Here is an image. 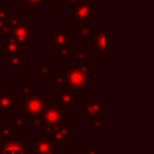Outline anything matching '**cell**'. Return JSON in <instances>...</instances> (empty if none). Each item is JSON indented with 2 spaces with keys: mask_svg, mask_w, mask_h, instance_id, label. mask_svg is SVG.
Returning <instances> with one entry per match:
<instances>
[{
  "mask_svg": "<svg viewBox=\"0 0 154 154\" xmlns=\"http://www.w3.org/2000/svg\"><path fill=\"white\" fill-rule=\"evenodd\" d=\"M92 68L93 62L87 61L85 64H75L72 68H62L61 73L64 76V87L70 88L73 91L81 92L87 91L93 85L92 80Z\"/></svg>",
  "mask_w": 154,
  "mask_h": 154,
  "instance_id": "cell-1",
  "label": "cell"
},
{
  "mask_svg": "<svg viewBox=\"0 0 154 154\" xmlns=\"http://www.w3.org/2000/svg\"><path fill=\"white\" fill-rule=\"evenodd\" d=\"M100 16V8L93 5L92 2H82L80 0L77 4L68 7V18L75 23H87L92 24L95 19Z\"/></svg>",
  "mask_w": 154,
  "mask_h": 154,
  "instance_id": "cell-2",
  "label": "cell"
},
{
  "mask_svg": "<svg viewBox=\"0 0 154 154\" xmlns=\"http://www.w3.org/2000/svg\"><path fill=\"white\" fill-rule=\"evenodd\" d=\"M24 96L20 92H10L0 95V116L12 118L15 111H23Z\"/></svg>",
  "mask_w": 154,
  "mask_h": 154,
  "instance_id": "cell-3",
  "label": "cell"
},
{
  "mask_svg": "<svg viewBox=\"0 0 154 154\" xmlns=\"http://www.w3.org/2000/svg\"><path fill=\"white\" fill-rule=\"evenodd\" d=\"M11 32L22 43L24 50H30V49H32V38L38 37V26L35 23H32L31 19L22 18L18 27Z\"/></svg>",
  "mask_w": 154,
  "mask_h": 154,
  "instance_id": "cell-4",
  "label": "cell"
},
{
  "mask_svg": "<svg viewBox=\"0 0 154 154\" xmlns=\"http://www.w3.org/2000/svg\"><path fill=\"white\" fill-rule=\"evenodd\" d=\"M85 99H82L81 93L66 87L56 88V104L65 108L66 111H73L77 106H82Z\"/></svg>",
  "mask_w": 154,
  "mask_h": 154,
  "instance_id": "cell-5",
  "label": "cell"
},
{
  "mask_svg": "<svg viewBox=\"0 0 154 154\" xmlns=\"http://www.w3.org/2000/svg\"><path fill=\"white\" fill-rule=\"evenodd\" d=\"M75 31L69 30L68 24H57L54 30L49 32V49L57 50L68 43H75Z\"/></svg>",
  "mask_w": 154,
  "mask_h": 154,
  "instance_id": "cell-6",
  "label": "cell"
},
{
  "mask_svg": "<svg viewBox=\"0 0 154 154\" xmlns=\"http://www.w3.org/2000/svg\"><path fill=\"white\" fill-rule=\"evenodd\" d=\"M49 103H48V99L45 97L41 93H31V95L26 96L24 99V116L26 118H34L39 116L45 112V109L48 108Z\"/></svg>",
  "mask_w": 154,
  "mask_h": 154,
  "instance_id": "cell-7",
  "label": "cell"
},
{
  "mask_svg": "<svg viewBox=\"0 0 154 154\" xmlns=\"http://www.w3.org/2000/svg\"><path fill=\"white\" fill-rule=\"evenodd\" d=\"M104 107H106V100L103 97L97 100H85L81 106L80 116L85 119L88 125H91L97 118H104Z\"/></svg>",
  "mask_w": 154,
  "mask_h": 154,
  "instance_id": "cell-8",
  "label": "cell"
},
{
  "mask_svg": "<svg viewBox=\"0 0 154 154\" xmlns=\"http://www.w3.org/2000/svg\"><path fill=\"white\" fill-rule=\"evenodd\" d=\"M68 112L65 108L60 107L58 104H49L48 108L45 109V112L42 114L43 119H45V123L49 126H61L68 123L69 118H68Z\"/></svg>",
  "mask_w": 154,
  "mask_h": 154,
  "instance_id": "cell-9",
  "label": "cell"
},
{
  "mask_svg": "<svg viewBox=\"0 0 154 154\" xmlns=\"http://www.w3.org/2000/svg\"><path fill=\"white\" fill-rule=\"evenodd\" d=\"M18 51H26V50H24L22 43L16 39L12 32H8V34L3 35L0 38V56L8 57L14 53H18Z\"/></svg>",
  "mask_w": 154,
  "mask_h": 154,
  "instance_id": "cell-10",
  "label": "cell"
},
{
  "mask_svg": "<svg viewBox=\"0 0 154 154\" xmlns=\"http://www.w3.org/2000/svg\"><path fill=\"white\" fill-rule=\"evenodd\" d=\"M32 142V153L31 154H58L56 152L57 147L54 146L53 141L48 137L31 135Z\"/></svg>",
  "mask_w": 154,
  "mask_h": 154,
  "instance_id": "cell-11",
  "label": "cell"
},
{
  "mask_svg": "<svg viewBox=\"0 0 154 154\" xmlns=\"http://www.w3.org/2000/svg\"><path fill=\"white\" fill-rule=\"evenodd\" d=\"M0 154H26V146L23 142H20V138L14 134L11 138L2 141Z\"/></svg>",
  "mask_w": 154,
  "mask_h": 154,
  "instance_id": "cell-12",
  "label": "cell"
},
{
  "mask_svg": "<svg viewBox=\"0 0 154 154\" xmlns=\"http://www.w3.org/2000/svg\"><path fill=\"white\" fill-rule=\"evenodd\" d=\"M91 45L96 51H99L100 56H106V26L104 24H100L99 29L93 32V39Z\"/></svg>",
  "mask_w": 154,
  "mask_h": 154,
  "instance_id": "cell-13",
  "label": "cell"
},
{
  "mask_svg": "<svg viewBox=\"0 0 154 154\" xmlns=\"http://www.w3.org/2000/svg\"><path fill=\"white\" fill-rule=\"evenodd\" d=\"M75 31L76 37L80 39L81 43H92V39H93V30H92V26L91 24H87V23H75Z\"/></svg>",
  "mask_w": 154,
  "mask_h": 154,
  "instance_id": "cell-14",
  "label": "cell"
},
{
  "mask_svg": "<svg viewBox=\"0 0 154 154\" xmlns=\"http://www.w3.org/2000/svg\"><path fill=\"white\" fill-rule=\"evenodd\" d=\"M8 68L12 70L14 75H18L20 69L26 66V51H18L8 56Z\"/></svg>",
  "mask_w": 154,
  "mask_h": 154,
  "instance_id": "cell-15",
  "label": "cell"
},
{
  "mask_svg": "<svg viewBox=\"0 0 154 154\" xmlns=\"http://www.w3.org/2000/svg\"><path fill=\"white\" fill-rule=\"evenodd\" d=\"M75 54V43H68V45L58 48L56 50V61L57 62H68L70 56Z\"/></svg>",
  "mask_w": 154,
  "mask_h": 154,
  "instance_id": "cell-16",
  "label": "cell"
},
{
  "mask_svg": "<svg viewBox=\"0 0 154 154\" xmlns=\"http://www.w3.org/2000/svg\"><path fill=\"white\" fill-rule=\"evenodd\" d=\"M49 138L53 141L54 146H56L57 149H68V147H69V142H68V139L60 133L58 127H54L53 133H51V135L49 137Z\"/></svg>",
  "mask_w": 154,
  "mask_h": 154,
  "instance_id": "cell-17",
  "label": "cell"
},
{
  "mask_svg": "<svg viewBox=\"0 0 154 154\" xmlns=\"http://www.w3.org/2000/svg\"><path fill=\"white\" fill-rule=\"evenodd\" d=\"M50 62L39 61L37 64V77L39 81H49L50 79Z\"/></svg>",
  "mask_w": 154,
  "mask_h": 154,
  "instance_id": "cell-18",
  "label": "cell"
},
{
  "mask_svg": "<svg viewBox=\"0 0 154 154\" xmlns=\"http://www.w3.org/2000/svg\"><path fill=\"white\" fill-rule=\"evenodd\" d=\"M60 130V133L68 139V142H73L75 141V125L73 123H65V125L57 126Z\"/></svg>",
  "mask_w": 154,
  "mask_h": 154,
  "instance_id": "cell-19",
  "label": "cell"
},
{
  "mask_svg": "<svg viewBox=\"0 0 154 154\" xmlns=\"http://www.w3.org/2000/svg\"><path fill=\"white\" fill-rule=\"evenodd\" d=\"M24 3V5L31 8L32 12H37L39 7H49L50 5V0H20Z\"/></svg>",
  "mask_w": 154,
  "mask_h": 154,
  "instance_id": "cell-20",
  "label": "cell"
},
{
  "mask_svg": "<svg viewBox=\"0 0 154 154\" xmlns=\"http://www.w3.org/2000/svg\"><path fill=\"white\" fill-rule=\"evenodd\" d=\"M14 135V126L10 122L0 123V141H4Z\"/></svg>",
  "mask_w": 154,
  "mask_h": 154,
  "instance_id": "cell-21",
  "label": "cell"
},
{
  "mask_svg": "<svg viewBox=\"0 0 154 154\" xmlns=\"http://www.w3.org/2000/svg\"><path fill=\"white\" fill-rule=\"evenodd\" d=\"M65 81H64V76L62 73H51L50 75V79H49V85L50 87H64Z\"/></svg>",
  "mask_w": 154,
  "mask_h": 154,
  "instance_id": "cell-22",
  "label": "cell"
},
{
  "mask_svg": "<svg viewBox=\"0 0 154 154\" xmlns=\"http://www.w3.org/2000/svg\"><path fill=\"white\" fill-rule=\"evenodd\" d=\"M20 16H19L18 12H10V16H8L7 22H8V26H10V30L11 31H14V30L18 27L19 22H20Z\"/></svg>",
  "mask_w": 154,
  "mask_h": 154,
  "instance_id": "cell-23",
  "label": "cell"
},
{
  "mask_svg": "<svg viewBox=\"0 0 154 154\" xmlns=\"http://www.w3.org/2000/svg\"><path fill=\"white\" fill-rule=\"evenodd\" d=\"M75 64H85L87 62V50L85 49H79V50H75Z\"/></svg>",
  "mask_w": 154,
  "mask_h": 154,
  "instance_id": "cell-24",
  "label": "cell"
},
{
  "mask_svg": "<svg viewBox=\"0 0 154 154\" xmlns=\"http://www.w3.org/2000/svg\"><path fill=\"white\" fill-rule=\"evenodd\" d=\"M12 126L16 130H24L26 128V120L23 116H12Z\"/></svg>",
  "mask_w": 154,
  "mask_h": 154,
  "instance_id": "cell-25",
  "label": "cell"
},
{
  "mask_svg": "<svg viewBox=\"0 0 154 154\" xmlns=\"http://www.w3.org/2000/svg\"><path fill=\"white\" fill-rule=\"evenodd\" d=\"M46 123H45V119H43L42 115H39V116L34 118V119H31V128L32 130H42V127H45Z\"/></svg>",
  "mask_w": 154,
  "mask_h": 154,
  "instance_id": "cell-26",
  "label": "cell"
},
{
  "mask_svg": "<svg viewBox=\"0 0 154 154\" xmlns=\"http://www.w3.org/2000/svg\"><path fill=\"white\" fill-rule=\"evenodd\" d=\"M31 87H32L31 80H26V81L23 82V85H22V88H20V91H19V92H20L22 95L26 97V96L31 95Z\"/></svg>",
  "mask_w": 154,
  "mask_h": 154,
  "instance_id": "cell-27",
  "label": "cell"
},
{
  "mask_svg": "<svg viewBox=\"0 0 154 154\" xmlns=\"http://www.w3.org/2000/svg\"><path fill=\"white\" fill-rule=\"evenodd\" d=\"M80 0H56V7H72Z\"/></svg>",
  "mask_w": 154,
  "mask_h": 154,
  "instance_id": "cell-28",
  "label": "cell"
},
{
  "mask_svg": "<svg viewBox=\"0 0 154 154\" xmlns=\"http://www.w3.org/2000/svg\"><path fill=\"white\" fill-rule=\"evenodd\" d=\"M8 32H11L10 26H8V22L5 20V19H0V38H2L3 35L8 34Z\"/></svg>",
  "mask_w": 154,
  "mask_h": 154,
  "instance_id": "cell-29",
  "label": "cell"
},
{
  "mask_svg": "<svg viewBox=\"0 0 154 154\" xmlns=\"http://www.w3.org/2000/svg\"><path fill=\"white\" fill-rule=\"evenodd\" d=\"M104 119H106V118H97V119H95L92 123H91V125H92V127L95 128V130H103Z\"/></svg>",
  "mask_w": 154,
  "mask_h": 154,
  "instance_id": "cell-30",
  "label": "cell"
},
{
  "mask_svg": "<svg viewBox=\"0 0 154 154\" xmlns=\"http://www.w3.org/2000/svg\"><path fill=\"white\" fill-rule=\"evenodd\" d=\"M53 130H54V126H49V125H46L45 127H42V135L43 137H50L51 135V133H53Z\"/></svg>",
  "mask_w": 154,
  "mask_h": 154,
  "instance_id": "cell-31",
  "label": "cell"
},
{
  "mask_svg": "<svg viewBox=\"0 0 154 154\" xmlns=\"http://www.w3.org/2000/svg\"><path fill=\"white\" fill-rule=\"evenodd\" d=\"M68 154H85L84 147H68Z\"/></svg>",
  "mask_w": 154,
  "mask_h": 154,
  "instance_id": "cell-32",
  "label": "cell"
},
{
  "mask_svg": "<svg viewBox=\"0 0 154 154\" xmlns=\"http://www.w3.org/2000/svg\"><path fill=\"white\" fill-rule=\"evenodd\" d=\"M3 93H7V81L3 80L0 76V95H3Z\"/></svg>",
  "mask_w": 154,
  "mask_h": 154,
  "instance_id": "cell-33",
  "label": "cell"
},
{
  "mask_svg": "<svg viewBox=\"0 0 154 154\" xmlns=\"http://www.w3.org/2000/svg\"><path fill=\"white\" fill-rule=\"evenodd\" d=\"M8 16H10V11L3 8V7H0V19H5V20H7Z\"/></svg>",
  "mask_w": 154,
  "mask_h": 154,
  "instance_id": "cell-34",
  "label": "cell"
},
{
  "mask_svg": "<svg viewBox=\"0 0 154 154\" xmlns=\"http://www.w3.org/2000/svg\"><path fill=\"white\" fill-rule=\"evenodd\" d=\"M85 154H99V147H84Z\"/></svg>",
  "mask_w": 154,
  "mask_h": 154,
  "instance_id": "cell-35",
  "label": "cell"
},
{
  "mask_svg": "<svg viewBox=\"0 0 154 154\" xmlns=\"http://www.w3.org/2000/svg\"><path fill=\"white\" fill-rule=\"evenodd\" d=\"M82 2H92V0H82Z\"/></svg>",
  "mask_w": 154,
  "mask_h": 154,
  "instance_id": "cell-36",
  "label": "cell"
}]
</instances>
